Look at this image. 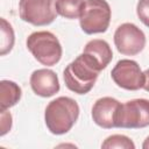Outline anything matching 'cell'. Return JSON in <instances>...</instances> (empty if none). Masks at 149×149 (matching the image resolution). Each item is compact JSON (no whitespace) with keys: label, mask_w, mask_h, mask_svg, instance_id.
Segmentation results:
<instances>
[{"label":"cell","mask_w":149,"mask_h":149,"mask_svg":"<svg viewBox=\"0 0 149 149\" xmlns=\"http://www.w3.org/2000/svg\"><path fill=\"white\" fill-rule=\"evenodd\" d=\"M144 84H143V90H146L147 92H149V69H147L144 72Z\"/></svg>","instance_id":"cell-18"},{"label":"cell","mask_w":149,"mask_h":149,"mask_svg":"<svg viewBox=\"0 0 149 149\" xmlns=\"http://www.w3.org/2000/svg\"><path fill=\"white\" fill-rule=\"evenodd\" d=\"M121 102L112 97L98 99L92 107V119L101 128L111 129L116 127V118Z\"/></svg>","instance_id":"cell-9"},{"label":"cell","mask_w":149,"mask_h":149,"mask_svg":"<svg viewBox=\"0 0 149 149\" xmlns=\"http://www.w3.org/2000/svg\"><path fill=\"white\" fill-rule=\"evenodd\" d=\"M114 44L118 51L126 56L140 54L146 45L144 33L134 23L120 24L114 33Z\"/></svg>","instance_id":"cell-7"},{"label":"cell","mask_w":149,"mask_h":149,"mask_svg":"<svg viewBox=\"0 0 149 149\" xmlns=\"http://www.w3.org/2000/svg\"><path fill=\"white\" fill-rule=\"evenodd\" d=\"M22 95L21 87L12 80L0 81V109H8L15 106Z\"/></svg>","instance_id":"cell-12"},{"label":"cell","mask_w":149,"mask_h":149,"mask_svg":"<svg viewBox=\"0 0 149 149\" xmlns=\"http://www.w3.org/2000/svg\"><path fill=\"white\" fill-rule=\"evenodd\" d=\"M101 70L100 64L91 55L83 52L65 68L63 78L70 91L86 94L94 86Z\"/></svg>","instance_id":"cell-1"},{"label":"cell","mask_w":149,"mask_h":149,"mask_svg":"<svg viewBox=\"0 0 149 149\" xmlns=\"http://www.w3.org/2000/svg\"><path fill=\"white\" fill-rule=\"evenodd\" d=\"M136 14L140 21L149 28V0H139L136 5Z\"/></svg>","instance_id":"cell-16"},{"label":"cell","mask_w":149,"mask_h":149,"mask_svg":"<svg viewBox=\"0 0 149 149\" xmlns=\"http://www.w3.org/2000/svg\"><path fill=\"white\" fill-rule=\"evenodd\" d=\"M0 114H1V132H0V135L3 136L12 128V115H10L9 112H7V109H0Z\"/></svg>","instance_id":"cell-17"},{"label":"cell","mask_w":149,"mask_h":149,"mask_svg":"<svg viewBox=\"0 0 149 149\" xmlns=\"http://www.w3.org/2000/svg\"><path fill=\"white\" fill-rule=\"evenodd\" d=\"M85 0H55L57 14L65 19H79Z\"/></svg>","instance_id":"cell-13"},{"label":"cell","mask_w":149,"mask_h":149,"mask_svg":"<svg viewBox=\"0 0 149 149\" xmlns=\"http://www.w3.org/2000/svg\"><path fill=\"white\" fill-rule=\"evenodd\" d=\"M149 126V100L133 99L121 104L116 128H144Z\"/></svg>","instance_id":"cell-5"},{"label":"cell","mask_w":149,"mask_h":149,"mask_svg":"<svg viewBox=\"0 0 149 149\" xmlns=\"http://www.w3.org/2000/svg\"><path fill=\"white\" fill-rule=\"evenodd\" d=\"M111 77L119 87L128 91H137L144 84V73L133 59H120L112 69Z\"/></svg>","instance_id":"cell-8"},{"label":"cell","mask_w":149,"mask_h":149,"mask_svg":"<svg viewBox=\"0 0 149 149\" xmlns=\"http://www.w3.org/2000/svg\"><path fill=\"white\" fill-rule=\"evenodd\" d=\"M26 44L35 59L42 65L54 66L62 58V45L58 38L50 31L31 33L27 37Z\"/></svg>","instance_id":"cell-3"},{"label":"cell","mask_w":149,"mask_h":149,"mask_svg":"<svg viewBox=\"0 0 149 149\" xmlns=\"http://www.w3.org/2000/svg\"><path fill=\"white\" fill-rule=\"evenodd\" d=\"M101 148H104V149H113V148H118V149H135V144L128 136L115 134V135L108 136L102 142Z\"/></svg>","instance_id":"cell-15"},{"label":"cell","mask_w":149,"mask_h":149,"mask_svg":"<svg viewBox=\"0 0 149 149\" xmlns=\"http://www.w3.org/2000/svg\"><path fill=\"white\" fill-rule=\"evenodd\" d=\"M85 54L91 55L101 66V69L104 70L112 61L113 58V51L109 47V44L100 38H94L91 40L90 42L86 43V45L84 47V51Z\"/></svg>","instance_id":"cell-11"},{"label":"cell","mask_w":149,"mask_h":149,"mask_svg":"<svg viewBox=\"0 0 149 149\" xmlns=\"http://www.w3.org/2000/svg\"><path fill=\"white\" fill-rule=\"evenodd\" d=\"M142 148H143V149H149V136L144 140V142H143V144H142Z\"/></svg>","instance_id":"cell-19"},{"label":"cell","mask_w":149,"mask_h":149,"mask_svg":"<svg viewBox=\"0 0 149 149\" xmlns=\"http://www.w3.org/2000/svg\"><path fill=\"white\" fill-rule=\"evenodd\" d=\"M79 116V106L77 101L70 97H58L51 100L44 112V121L55 135L68 133L76 123Z\"/></svg>","instance_id":"cell-2"},{"label":"cell","mask_w":149,"mask_h":149,"mask_svg":"<svg viewBox=\"0 0 149 149\" xmlns=\"http://www.w3.org/2000/svg\"><path fill=\"white\" fill-rule=\"evenodd\" d=\"M1 44H0V55L5 56L6 54H8L14 45V41H15V36H14V30L12 24L6 20V19H1Z\"/></svg>","instance_id":"cell-14"},{"label":"cell","mask_w":149,"mask_h":149,"mask_svg":"<svg viewBox=\"0 0 149 149\" xmlns=\"http://www.w3.org/2000/svg\"><path fill=\"white\" fill-rule=\"evenodd\" d=\"M112 10L106 0H85L79 24L85 34L105 33L109 26Z\"/></svg>","instance_id":"cell-4"},{"label":"cell","mask_w":149,"mask_h":149,"mask_svg":"<svg viewBox=\"0 0 149 149\" xmlns=\"http://www.w3.org/2000/svg\"><path fill=\"white\" fill-rule=\"evenodd\" d=\"M20 17L34 26H47L57 16L55 0H20Z\"/></svg>","instance_id":"cell-6"},{"label":"cell","mask_w":149,"mask_h":149,"mask_svg":"<svg viewBox=\"0 0 149 149\" xmlns=\"http://www.w3.org/2000/svg\"><path fill=\"white\" fill-rule=\"evenodd\" d=\"M30 87L35 94L49 98L59 91V80L52 70L38 69L35 70L30 76Z\"/></svg>","instance_id":"cell-10"}]
</instances>
